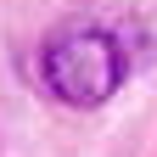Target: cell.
Masks as SVG:
<instances>
[{
    "label": "cell",
    "instance_id": "obj_1",
    "mask_svg": "<svg viewBox=\"0 0 157 157\" xmlns=\"http://www.w3.org/2000/svg\"><path fill=\"white\" fill-rule=\"evenodd\" d=\"M129 56L124 45L95 28V23H67L39 45V78L62 107H101L112 101V90L124 84Z\"/></svg>",
    "mask_w": 157,
    "mask_h": 157
}]
</instances>
